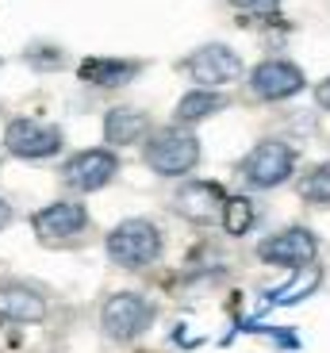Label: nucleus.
Segmentation results:
<instances>
[{
  "label": "nucleus",
  "mask_w": 330,
  "mask_h": 353,
  "mask_svg": "<svg viewBox=\"0 0 330 353\" xmlns=\"http://www.w3.org/2000/svg\"><path fill=\"white\" fill-rule=\"evenodd\" d=\"M161 254V230L150 219H127L107 234V257L123 269H146Z\"/></svg>",
  "instance_id": "f257e3e1"
},
{
  "label": "nucleus",
  "mask_w": 330,
  "mask_h": 353,
  "mask_svg": "<svg viewBox=\"0 0 330 353\" xmlns=\"http://www.w3.org/2000/svg\"><path fill=\"white\" fill-rule=\"evenodd\" d=\"M223 208H227V192L212 181H192L177 192V212L192 223H212V219H223Z\"/></svg>",
  "instance_id": "9b49d317"
},
{
  "label": "nucleus",
  "mask_w": 330,
  "mask_h": 353,
  "mask_svg": "<svg viewBox=\"0 0 330 353\" xmlns=\"http://www.w3.org/2000/svg\"><path fill=\"white\" fill-rule=\"evenodd\" d=\"M296 169V150L288 142L269 139L261 146H254L250 158L242 161V176L250 181L254 188H273V185H285Z\"/></svg>",
  "instance_id": "20e7f679"
},
{
  "label": "nucleus",
  "mask_w": 330,
  "mask_h": 353,
  "mask_svg": "<svg viewBox=\"0 0 330 353\" xmlns=\"http://www.w3.org/2000/svg\"><path fill=\"white\" fill-rule=\"evenodd\" d=\"M4 146H8L16 158L39 161V158H50V154L62 150V131L50 127V123H39V119H16V123H8V131H4Z\"/></svg>",
  "instance_id": "423d86ee"
},
{
  "label": "nucleus",
  "mask_w": 330,
  "mask_h": 353,
  "mask_svg": "<svg viewBox=\"0 0 330 353\" xmlns=\"http://www.w3.org/2000/svg\"><path fill=\"white\" fill-rule=\"evenodd\" d=\"M315 104H319V108H327V112H330V77L322 81L319 88H315Z\"/></svg>",
  "instance_id": "6ab92c4d"
},
{
  "label": "nucleus",
  "mask_w": 330,
  "mask_h": 353,
  "mask_svg": "<svg viewBox=\"0 0 330 353\" xmlns=\"http://www.w3.org/2000/svg\"><path fill=\"white\" fill-rule=\"evenodd\" d=\"M154 323V307L143 300V296H134V292H119L112 300L104 303L100 311V327L112 342H131L138 338L146 327Z\"/></svg>",
  "instance_id": "7ed1b4c3"
},
{
  "label": "nucleus",
  "mask_w": 330,
  "mask_h": 353,
  "mask_svg": "<svg viewBox=\"0 0 330 353\" xmlns=\"http://www.w3.org/2000/svg\"><path fill=\"white\" fill-rule=\"evenodd\" d=\"M185 70L192 73V81H200V85H227V81H234L242 73V58L223 43H207V46H200L196 54H188Z\"/></svg>",
  "instance_id": "0eeeda50"
},
{
  "label": "nucleus",
  "mask_w": 330,
  "mask_h": 353,
  "mask_svg": "<svg viewBox=\"0 0 330 353\" xmlns=\"http://www.w3.org/2000/svg\"><path fill=\"white\" fill-rule=\"evenodd\" d=\"M81 81L89 85H100V88H119L138 73V62H119V58H85L81 62Z\"/></svg>",
  "instance_id": "4468645a"
},
{
  "label": "nucleus",
  "mask_w": 330,
  "mask_h": 353,
  "mask_svg": "<svg viewBox=\"0 0 330 353\" xmlns=\"http://www.w3.org/2000/svg\"><path fill=\"white\" fill-rule=\"evenodd\" d=\"M146 131H150V119H146V112H138V108H112L107 119H104V139L112 142V146H131V142H138Z\"/></svg>",
  "instance_id": "ddd939ff"
},
{
  "label": "nucleus",
  "mask_w": 330,
  "mask_h": 353,
  "mask_svg": "<svg viewBox=\"0 0 330 353\" xmlns=\"http://www.w3.org/2000/svg\"><path fill=\"white\" fill-rule=\"evenodd\" d=\"M46 315V300L27 284H0V319L12 323H39Z\"/></svg>",
  "instance_id": "f8f14e48"
},
{
  "label": "nucleus",
  "mask_w": 330,
  "mask_h": 353,
  "mask_svg": "<svg viewBox=\"0 0 330 353\" xmlns=\"http://www.w3.org/2000/svg\"><path fill=\"white\" fill-rule=\"evenodd\" d=\"M227 100L223 97H215V92H207V88H196V92H188V97H181V104H177V127H188V123H200L204 115H212V112H219Z\"/></svg>",
  "instance_id": "2eb2a0df"
},
{
  "label": "nucleus",
  "mask_w": 330,
  "mask_h": 353,
  "mask_svg": "<svg viewBox=\"0 0 330 353\" xmlns=\"http://www.w3.org/2000/svg\"><path fill=\"white\" fill-rule=\"evenodd\" d=\"M250 88L261 100H288L304 88V70L285 62V58H273V62H261L250 73Z\"/></svg>",
  "instance_id": "9d476101"
},
{
  "label": "nucleus",
  "mask_w": 330,
  "mask_h": 353,
  "mask_svg": "<svg viewBox=\"0 0 330 353\" xmlns=\"http://www.w3.org/2000/svg\"><path fill=\"white\" fill-rule=\"evenodd\" d=\"M116 169H119V158H112L107 150H81L62 165V176L77 192H96L116 176Z\"/></svg>",
  "instance_id": "6e6552de"
},
{
  "label": "nucleus",
  "mask_w": 330,
  "mask_h": 353,
  "mask_svg": "<svg viewBox=\"0 0 330 353\" xmlns=\"http://www.w3.org/2000/svg\"><path fill=\"white\" fill-rule=\"evenodd\" d=\"M315 254H319V242H315V234L304 227H288V230H280V234H273V239H265L258 246L261 261L280 265V269H304V265L315 261Z\"/></svg>",
  "instance_id": "39448f33"
},
{
  "label": "nucleus",
  "mask_w": 330,
  "mask_h": 353,
  "mask_svg": "<svg viewBox=\"0 0 330 353\" xmlns=\"http://www.w3.org/2000/svg\"><path fill=\"white\" fill-rule=\"evenodd\" d=\"M223 227H227V234H246L254 227V203L246 196H227Z\"/></svg>",
  "instance_id": "f3484780"
},
{
  "label": "nucleus",
  "mask_w": 330,
  "mask_h": 353,
  "mask_svg": "<svg viewBox=\"0 0 330 353\" xmlns=\"http://www.w3.org/2000/svg\"><path fill=\"white\" fill-rule=\"evenodd\" d=\"M300 196L307 203H330V161H322V165L307 169L300 176Z\"/></svg>",
  "instance_id": "dca6fc26"
},
{
  "label": "nucleus",
  "mask_w": 330,
  "mask_h": 353,
  "mask_svg": "<svg viewBox=\"0 0 330 353\" xmlns=\"http://www.w3.org/2000/svg\"><path fill=\"white\" fill-rule=\"evenodd\" d=\"M8 219H12V208L4 200H0V227H8Z\"/></svg>",
  "instance_id": "aec40b11"
},
{
  "label": "nucleus",
  "mask_w": 330,
  "mask_h": 353,
  "mask_svg": "<svg viewBox=\"0 0 330 353\" xmlns=\"http://www.w3.org/2000/svg\"><path fill=\"white\" fill-rule=\"evenodd\" d=\"M238 12H277L280 0H231Z\"/></svg>",
  "instance_id": "a211bd4d"
},
{
  "label": "nucleus",
  "mask_w": 330,
  "mask_h": 353,
  "mask_svg": "<svg viewBox=\"0 0 330 353\" xmlns=\"http://www.w3.org/2000/svg\"><path fill=\"white\" fill-rule=\"evenodd\" d=\"M200 161V142L185 127H165L146 142V165L161 176H181Z\"/></svg>",
  "instance_id": "f03ea898"
},
{
  "label": "nucleus",
  "mask_w": 330,
  "mask_h": 353,
  "mask_svg": "<svg viewBox=\"0 0 330 353\" xmlns=\"http://www.w3.org/2000/svg\"><path fill=\"white\" fill-rule=\"evenodd\" d=\"M85 227H89V215H85L81 203H50L35 215V234L46 246L73 242L77 234H85Z\"/></svg>",
  "instance_id": "1a4fd4ad"
}]
</instances>
